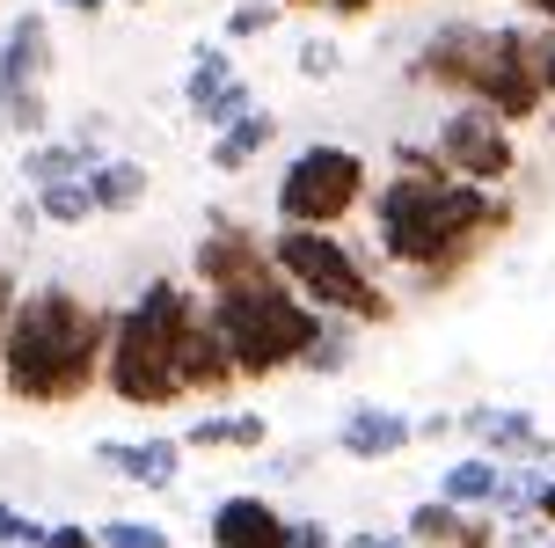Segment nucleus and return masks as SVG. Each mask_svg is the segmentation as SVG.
<instances>
[{
    "label": "nucleus",
    "instance_id": "obj_16",
    "mask_svg": "<svg viewBox=\"0 0 555 548\" xmlns=\"http://www.w3.org/2000/svg\"><path fill=\"white\" fill-rule=\"evenodd\" d=\"M111 154H95V139H37L23 146V176L37 191H59V183H88Z\"/></svg>",
    "mask_w": 555,
    "mask_h": 548
},
{
    "label": "nucleus",
    "instance_id": "obj_7",
    "mask_svg": "<svg viewBox=\"0 0 555 548\" xmlns=\"http://www.w3.org/2000/svg\"><path fill=\"white\" fill-rule=\"evenodd\" d=\"M431 154L453 183H475V191H498L504 176L519 168V146H512V125L482 103H453L431 132Z\"/></svg>",
    "mask_w": 555,
    "mask_h": 548
},
{
    "label": "nucleus",
    "instance_id": "obj_8",
    "mask_svg": "<svg viewBox=\"0 0 555 548\" xmlns=\"http://www.w3.org/2000/svg\"><path fill=\"white\" fill-rule=\"evenodd\" d=\"M44 74H52V23L44 15H15L0 37V132L37 146L44 132Z\"/></svg>",
    "mask_w": 555,
    "mask_h": 548
},
{
    "label": "nucleus",
    "instance_id": "obj_20",
    "mask_svg": "<svg viewBox=\"0 0 555 548\" xmlns=\"http://www.w3.org/2000/svg\"><path fill=\"white\" fill-rule=\"evenodd\" d=\"M468 520H475V512H461V505L424 497L410 520H402V534H410V548H461V541H468Z\"/></svg>",
    "mask_w": 555,
    "mask_h": 548
},
{
    "label": "nucleus",
    "instance_id": "obj_18",
    "mask_svg": "<svg viewBox=\"0 0 555 548\" xmlns=\"http://www.w3.org/2000/svg\"><path fill=\"white\" fill-rule=\"evenodd\" d=\"M498 490H504V461H490V454H468V461H453L439 475V497L461 505V512H490Z\"/></svg>",
    "mask_w": 555,
    "mask_h": 548
},
{
    "label": "nucleus",
    "instance_id": "obj_27",
    "mask_svg": "<svg viewBox=\"0 0 555 548\" xmlns=\"http://www.w3.org/2000/svg\"><path fill=\"white\" fill-rule=\"evenodd\" d=\"M344 366H351V329L330 322V329H322V344L307 352V373H344Z\"/></svg>",
    "mask_w": 555,
    "mask_h": 548
},
{
    "label": "nucleus",
    "instance_id": "obj_38",
    "mask_svg": "<svg viewBox=\"0 0 555 548\" xmlns=\"http://www.w3.org/2000/svg\"><path fill=\"white\" fill-rule=\"evenodd\" d=\"M59 8H81V15H95V8H103V0H59Z\"/></svg>",
    "mask_w": 555,
    "mask_h": 548
},
{
    "label": "nucleus",
    "instance_id": "obj_14",
    "mask_svg": "<svg viewBox=\"0 0 555 548\" xmlns=\"http://www.w3.org/2000/svg\"><path fill=\"white\" fill-rule=\"evenodd\" d=\"M95 461L111 475H125V483H139V490H168L183 475V446L176 438H103Z\"/></svg>",
    "mask_w": 555,
    "mask_h": 548
},
{
    "label": "nucleus",
    "instance_id": "obj_26",
    "mask_svg": "<svg viewBox=\"0 0 555 548\" xmlns=\"http://www.w3.org/2000/svg\"><path fill=\"white\" fill-rule=\"evenodd\" d=\"M95 541H103V548H168V526H154V520H111V526H95Z\"/></svg>",
    "mask_w": 555,
    "mask_h": 548
},
{
    "label": "nucleus",
    "instance_id": "obj_30",
    "mask_svg": "<svg viewBox=\"0 0 555 548\" xmlns=\"http://www.w3.org/2000/svg\"><path fill=\"white\" fill-rule=\"evenodd\" d=\"M336 66H344V52H336L330 37H307V44H300V74H307V81H330Z\"/></svg>",
    "mask_w": 555,
    "mask_h": 548
},
{
    "label": "nucleus",
    "instance_id": "obj_5",
    "mask_svg": "<svg viewBox=\"0 0 555 548\" xmlns=\"http://www.w3.org/2000/svg\"><path fill=\"white\" fill-rule=\"evenodd\" d=\"M271 264H278V278H285L314 315H330V322H388V315H395L388 285L365 271L336 234L278 227V234H271Z\"/></svg>",
    "mask_w": 555,
    "mask_h": 548
},
{
    "label": "nucleus",
    "instance_id": "obj_2",
    "mask_svg": "<svg viewBox=\"0 0 555 548\" xmlns=\"http://www.w3.org/2000/svg\"><path fill=\"white\" fill-rule=\"evenodd\" d=\"M111 329L117 315L88 307L81 293L29 285L15 322H8V395L37 403V410H59V403L88 395L111 366Z\"/></svg>",
    "mask_w": 555,
    "mask_h": 548
},
{
    "label": "nucleus",
    "instance_id": "obj_35",
    "mask_svg": "<svg viewBox=\"0 0 555 548\" xmlns=\"http://www.w3.org/2000/svg\"><path fill=\"white\" fill-rule=\"evenodd\" d=\"M336 15H365V8H388V0H330Z\"/></svg>",
    "mask_w": 555,
    "mask_h": 548
},
{
    "label": "nucleus",
    "instance_id": "obj_29",
    "mask_svg": "<svg viewBox=\"0 0 555 548\" xmlns=\"http://www.w3.org/2000/svg\"><path fill=\"white\" fill-rule=\"evenodd\" d=\"M278 23V0H242L234 15H227V37H263Z\"/></svg>",
    "mask_w": 555,
    "mask_h": 548
},
{
    "label": "nucleus",
    "instance_id": "obj_19",
    "mask_svg": "<svg viewBox=\"0 0 555 548\" xmlns=\"http://www.w3.org/2000/svg\"><path fill=\"white\" fill-rule=\"evenodd\" d=\"M271 139H278V117H271V110H249L234 132L212 139V168H220V176H242V168H249L256 154L271 146Z\"/></svg>",
    "mask_w": 555,
    "mask_h": 548
},
{
    "label": "nucleus",
    "instance_id": "obj_12",
    "mask_svg": "<svg viewBox=\"0 0 555 548\" xmlns=\"http://www.w3.org/2000/svg\"><path fill=\"white\" fill-rule=\"evenodd\" d=\"M205 541H212V548H293V520L278 512L271 497L234 490V497H220V505H212Z\"/></svg>",
    "mask_w": 555,
    "mask_h": 548
},
{
    "label": "nucleus",
    "instance_id": "obj_28",
    "mask_svg": "<svg viewBox=\"0 0 555 548\" xmlns=\"http://www.w3.org/2000/svg\"><path fill=\"white\" fill-rule=\"evenodd\" d=\"M44 534H52L44 520H23L15 505H0V548H44Z\"/></svg>",
    "mask_w": 555,
    "mask_h": 548
},
{
    "label": "nucleus",
    "instance_id": "obj_32",
    "mask_svg": "<svg viewBox=\"0 0 555 548\" xmlns=\"http://www.w3.org/2000/svg\"><path fill=\"white\" fill-rule=\"evenodd\" d=\"M293 548H336V534L322 520H293Z\"/></svg>",
    "mask_w": 555,
    "mask_h": 548
},
{
    "label": "nucleus",
    "instance_id": "obj_31",
    "mask_svg": "<svg viewBox=\"0 0 555 548\" xmlns=\"http://www.w3.org/2000/svg\"><path fill=\"white\" fill-rule=\"evenodd\" d=\"M44 548H103V541H95V534H88L81 520H59L52 534H44Z\"/></svg>",
    "mask_w": 555,
    "mask_h": 548
},
{
    "label": "nucleus",
    "instance_id": "obj_36",
    "mask_svg": "<svg viewBox=\"0 0 555 548\" xmlns=\"http://www.w3.org/2000/svg\"><path fill=\"white\" fill-rule=\"evenodd\" d=\"M541 526H548V534H555V483H548V490H541Z\"/></svg>",
    "mask_w": 555,
    "mask_h": 548
},
{
    "label": "nucleus",
    "instance_id": "obj_11",
    "mask_svg": "<svg viewBox=\"0 0 555 548\" xmlns=\"http://www.w3.org/2000/svg\"><path fill=\"white\" fill-rule=\"evenodd\" d=\"M271 242L242 227L234 213H205V234H197V278H205V301L212 293H242L256 278H271Z\"/></svg>",
    "mask_w": 555,
    "mask_h": 548
},
{
    "label": "nucleus",
    "instance_id": "obj_33",
    "mask_svg": "<svg viewBox=\"0 0 555 548\" xmlns=\"http://www.w3.org/2000/svg\"><path fill=\"white\" fill-rule=\"evenodd\" d=\"M344 548H410V534H373V526H365V534H351Z\"/></svg>",
    "mask_w": 555,
    "mask_h": 548
},
{
    "label": "nucleus",
    "instance_id": "obj_41",
    "mask_svg": "<svg viewBox=\"0 0 555 548\" xmlns=\"http://www.w3.org/2000/svg\"><path fill=\"white\" fill-rule=\"evenodd\" d=\"M132 8H146V0H132Z\"/></svg>",
    "mask_w": 555,
    "mask_h": 548
},
{
    "label": "nucleus",
    "instance_id": "obj_3",
    "mask_svg": "<svg viewBox=\"0 0 555 548\" xmlns=\"http://www.w3.org/2000/svg\"><path fill=\"white\" fill-rule=\"evenodd\" d=\"M205 315V293L191 285H176V278H154L146 293H139L111 329V366H103V381H111L117 403H132V410H168V403H183V336L191 322Z\"/></svg>",
    "mask_w": 555,
    "mask_h": 548
},
{
    "label": "nucleus",
    "instance_id": "obj_39",
    "mask_svg": "<svg viewBox=\"0 0 555 548\" xmlns=\"http://www.w3.org/2000/svg\"><path fill=\"white\" fill-rule=\"evenodd\" d=\"M278 8H330V0H278Z\"/></svg>",
    "mask_w": 555,
    "mask_h": 548
},
{
    "label": "nucleus",
    "instance_id": "obj_34",
    "mask_svg": "<svg viewBox=\"0 0 555 548\" xmlns=\"http://www.w3.org/2000/svg\"><path fill=\"white\" fill-rule=\"evenodd\" d=\"M541 81H548V95H555V29L541 37Z\"/></svg>",
    "mask_w": 555,
    "mask_h": 548
},
{
    "label": "nucleus",
    "instance_id": "obj_17",
    "mask_svg": "<svg viewBox=\"0 0 555 548\" xmlns=\"http://www.w3.org/2000/svg\"><path fill=\"white\" fill-rule=\"evenodd\" d=\"M176 366H183V395H220V387L242 381V373H234V358H227V344H220V329H212V315H197V322H191Z\"/></svg>",
    "mask_w": 555,
    "mask_h": 548
},
{
    "label": "nucleus",
    "instance_id": "obj_25",
    "mask_svg": "<svg viewBox=\"0 0 555 548\" xmlns=\"http://www.w3.org/2000/svg\"><path fill=\"white\" fill-rule=\"evenodd\" d=\"M249 110H256V88H249V81H234V88H227V95H220V103H212V110H205V117H197V125H205V132L220 139V132H234V125H242Z\"/></svg>",
    "mask_w": 555,
    "mask_h": 548
},
{
    "label": "nucleus",
    "instance_id": "obj_4",
    "mask_svg": "<svg viewBox=\"0 0 555 548\" xmlns=\"http://www.w3.org/2000/svg\"><path fill=\"white\" fill-rule=\"evenodd\" d=\"M205 315H212V329H220V344H227V358H234L242 381H271L285 366H307V352H314L322 329H330V315H314L278 271L242 285V293H212Z\"/></svg>",
    "mask_w": 555,
    "mask_h": 548
},
{
    "label": "nucleus",
    "instance_id": "obj_1",
    "mask_svg": "<svg viewBox=\"0 0 555 548\" xmlns=\"http://www.w3.org/2000/svg\"><path fill=\"white\" fill-rule=\"evenodd\" d=\"M512 227V205L498 191H475V183H453L446 168H424V176H402L395 168L380 197H373V234H380V256L416 271V285H453L482 248Z\"/></svg>",
    "mask_w": 555,
    "mask_h": 548
},
{
    "label": "nucleus",
    "instance_id": "obj_13",
    "mask_svg": "<svg viewBox=\"0 0 555 548\" xmlns=\"http://www.w3.org/2000/svg\"><path fill=\"white\" fill-rule=\"evenodd\" d=\"M461 424H468V432L482 438V454H490V461H504V468H548V454H555V438L541 432L527 410H498V403H475Z\"/></svg>",
    "mask_w": 555,
    "mask_h": 548
},
{
    "label": "nucleus",
    "instance_id": "obj_9",
    "mask_svg": "<svg viewBox=\"0 0 555 548\" xmlns=\"http://www.w3.org/2000/svg\"><path fill=\"white\" fill-rule=\"evenodd\" d=\"M490 44H498V29H482V23H439L424 44H416L410 74H416V81H431L439 95L482 103V81H490Z\"/></svg>",
    "mask_w": 555,
    "mask_h": 548
},
{
    "label": "nucleus",
    "instance_id": "obj_24",
    "mask_svg": "<svg viewBox=\"0 0 555 548\" xmlns=\"http://www.w3.org/2000/svg\"><path fill=\"white\" fill-rule=\"evenodd\" d=\"M37 213L52 227H88L95 219V191L88 183H59V191H37Z\"/></svg>",
    "mask_w": 555,
    "mask_h": 548
},
{
    "label": "nucleus",
    "instance_id": "obj_21",
    "mask_svg": "<svg viewBox=\"0 0 555 548\" xmlns=\"http://www.w3.org/2000/svg\"><path fill=\"white\" fill-rule=\"evenodd\" d=\"M242 81V74H234V59L220 52V44H197V59H191V81H183V103L197 110V117H205V110L220 103L227 88Z\"/></svg>",
    "mask_w": 555,
    "mask_h": 548
},
{
    "label": "nucleus",
    "instance_id": "obj_6",
    "mask_svg": "<svg viewBox=\"0 0 555 548\" xmlns=\"http://www.w3.org/2000/svg\"><path fill=\"white\" fill-rule=\"evenodd\" d=\"M365 205V154L359 146H336V139H314L300 146L285 176H278V219L285 227H314V234H336V219H351Z\"/></svg>",
    "mask_w": 555,
    "mask_h": 548
},
{
    "label": "nucleus",
    "instance_id": "obj_37",
    "mask_svg": "<svg viewBox=\"0 0 555 548\" xmlns=\"http://www.w3.org/2000/svg\"><path fill=\"white\" fill-rule=\"evenodd\" d=\"M527 8H533V15H541V23L555 29V0H527Z\"/></svg>",
    "mask_w": 555,
    "mask_h": 548
},
{
    "label": "nucleus",
    "instance_id": "obj_10",
    "mask_svg": "<svg viewBox=\"0 0 555 548\" xmlns=\"http://www.w3.org/2000/svg\"><path fill=\"white\" fill-rule=\"evenodd\" d=\"M548 103V81H541V37L519 23H498V44H490V81H482V110H498L504 125H527Z\"/></svg>",
    "mask_w": 555,
    "mask_h": 548
},
{
    "label": "nucleus",
    "instance_id": "obj_23",
    "mask_svg": "<svg viewBox=\"0 0 555 548\" xmlns=\"http://www.w3.org/2000/svg\"><path fill=\"white\" fill-rule=\"evenodd\" d=\"M183 446H205V454H212V446H263V417H197L191 432H183Z\"/></svg>",
    "mask_w": 555,
    "mask_h": 548
},
{
    "label": "nucleus",
    "instance_id": "obj_40",
    "mask_svg": "<svg viewBox=\"0 0 555 548\" xmlns=\"http://www.w3.org/2000/svg\"><path fill=\"white\" fill-rule=\"evenodd\" d=\"M548 132H555V110H548Z\"/></svg>",
    "mask_w": 555,
    "mask_h": 548
},
{
    "label": "nucleus",
    "instance_id": "obj_22",
    "mask_svg": "<svg viewBox=\"0 0 555 548\" xmlns=\"http://www.w3.org/2000/svg\"><path fill=\"white\" fill-rule=\"evenodd\" d=\"M88 191H95V213H132L139 197H146V162H103L88 176Z\"/></svg>",
    "mask_w": 555,
    "mask_h": 548
},
{
    "label": "nucleus",
    "instance_id": "obj_15",
    "mask_svg": "<svg viewBox=\"0 0 555 548\" xmlns=\"http://www.w3.org/2000/svg\"><path fill=\"white\" fill-rule=\"evenodd\" d=\"M416 438V424L402 410H380V403H359V410L344 417V432H336V454H351V461H395L402 446Z\"/></svg>",
    "mask_w": 555,
    "mask_h": 548
}]
</instances>
